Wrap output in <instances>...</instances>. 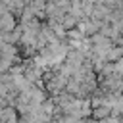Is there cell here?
<instances>
[{"instance_id": "5b68a950", "label": "cell", "mask_w": 123, "mask_h": 123, "mask_svg": "<svg viewBox=\"0 0 123 123\" xmlns=\"http://www.w3.org/2000/svg\"><path fill=\"white\" fill-rule=\"evenodd\" d=\"M62 23H63V27H65V29L69 31V29H73V27H77V25H79V19H77V17H75V15H73L71 12H67Z\"/></svg>"}, {"instance_id": "7a4b0ae2", "label": "cell", "mask_w": 123, "mask_h": 123, "mask_svg": "<svg viewBox=\"0 0 123 123\" xmlns=\"http://www.w3.org/2000/svg\"><path fill=\"white\" fill-rule=\"evenodd\" d=\"M2 58L10 60V62H19V48L15 44H8V42H2V52H0Z\"/></svg>"}, {"instance_id": "8992f818", "label": "cell", "mask_w": 123, "mask_h": 123, "mask_svg": "<svg viewBox=\"0 0 123 123\" xmlns=\"http://www.w3.org/2000/svg\"><path fill=\"white\" fill-rule=\"evenodd\" d=\"M113 73L119 75V77H123V58L117 60V62H113Z\"/></svg>"}, {"instance_id": "6da1fadb", "label": "cell", "mask_w": 123, "mask_h": 123, "mask_svg": "<svg viewBox=\"0 0 123 123\" xmlns=\"http://www.w3.org/2000/svg\"><path fill=\"white\" fill-rule=\"evenodd\" d=\"M15 23H17V21H15V13H12L10 10L4 12V13H0V31H2V33L13 31V29L17 27Z\"/></svg>"}, {"instance_id": "277c9868", "label": "cell", "mask_w": 123, "mask_h": 123, "mask_svg": "<svg viewBox=\"0 0 123 123\" xmlns=\"http://www.w3.org/2000/svg\"><path fill=\"white\" fill-rule=\"evenodd\" d=\"M108 115H111V108L110 106H106V104H102V106H98V108H92V117L94 119H106Z\"/></svg>"}, {"instance_id": "3957f363", "label": "cell", "mask_w": 123, "mask_h": 123, "mask_svg": "<svg viewBox=\"0 0 123 123\" xmlns=\"http://www.w3.org/2000/svg\"><path fill=\"white\" fill-rule=\"evenodd\" d=\"M123 58V44H113L106 56V62H117Z\"/></svg>"}]
</instances>
